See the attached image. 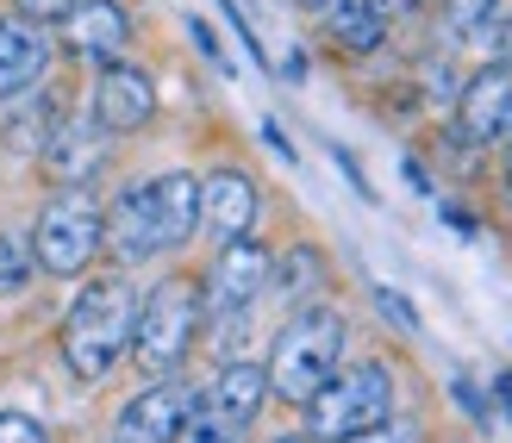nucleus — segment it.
<instances>
[{"instance_id": "22", "label": "nucleus", "mask_w": 512, "mask_h": 443, "mask_svg": "<svg viewBox=\"0 0 512 443\" xmlns=\"http://www.w3.org/2000/svg\"><path fill=\"white\" fill-rule=\"evenodd\" d=\"M338 443H419V431L406 425V419H381V425H369V431H350V437H338Z\"/></svg>"}, {"instance_id": "20", "label": "nucleus", "mask_w": 512, "mask_h": 443, "mask_svg": "<svg viewBox=\"0 0 512 443\" xmlns=\"http://www.w3.org/2000/svg\"><path fill=\"white\" fill-rule=\"evenodd\" d=\"M494 7L500 0H444V19H450V32H475V25H488L494 19Z\"/></svg>"}, {"instance_id": "19", "label": "nucleus", "mask_w": 512, "mask_h": 443, "mask_svg": "<svg viewBox=\"0 0 512 443\" xmlns=\"http://www.w3.org/2000/svg\"><path fill=\"white\" fill-rule=\"evenodd\" d=\"M175 443H244V431L238 425H225L219 412H207V406H188V419H182V431H175Z\"/></svg>"}, {"instance_id": "14", "label": "nucleus", "mask_w": 512, "mask_h": 443, "mask_svg": "<svg viewBox=\"0 0 512 443\" xmlns=\"http://www.w3.org/2000/svg\"><path fill=\"white\" fill-rule=\"evenodd\" d=\"M44 69H50V38H44V25L25 19V13L0 19V100L38 88Z\"/></svg>"}, {"instance_id": "11", "label": "nucleus", "mask_w": 512, "mask_h": 443, "mask_svg": "<svg viewBox=\"0 0 512 443\" xmlns=\"http://www.w3.org/2000/svg\"><path fill=\"white\" fill-rule=\"evenodd\" d=\"M57 25H63L69 50L88 57V63H119L125 44H132V13H125L119 0H75Z\"/></svg>"}, {"instance_id": "27", "label": "nucleus", "mask_w": 512, "mask_h": 443, "mask_svg": "<svg viewBox=\"0 0 512 443\" xmlns=\"http://www.w3.org/2000/svg\"><path fill=\"white\" fill-rule=\"evenodd\" d=\"M494 394H500V406H506V419H512V375H494Z\"/></svg>"}, {"instance_id": "23", "label": "nucleus", "mask_w": 512, "mask_h": 443, "mask_svg": "<svg viewBox=\"0 0 512 443\" xmlns=\"http://www.w3.org/2000/svg\"><path fill=\"white\" fill-rule=\"evenodd\" d=\"M0 443H50V431L25 412H0Z\"/></svg>"}, {"instance_id": "29", "label": "nucleus", "mask_w": 512, "mask_h": 443, "mask_svg": "<svg viewBox=\"0 0 512 443\" xmlns=\"http://www.w3.org/2000/svg\"><path fill=\"white\" fill-rule=\"evenodd\" d=\"M275 443H313V437H306V431H300V437H275Z\"/></svg>"}, {"instance_id": "17", "label": "nucleus", "mask_w": 512, "mask_h": 443, "mask_svg": "<svg viewBox=\"0 0 512 443\" xmlns=\"http://www.w3.org/2000/svg\"><path fill=\"white\" fill-rule=\"evenodd\" d=\"M319 281H325V256L313 244H294L269 263V294H281V300H306Z\"/></svg>"}, {"instance_id": "6", "label": "nucleus", "mask_w": 512, "mask_h": 443, "mask_svg": "<svg viewBox=\"0 0 512 443\" xmlns=\"http://www.w3.org/2000/svg\"><path fill=\"white\" fill-rule=\"evenodd\" d=\"M32 256L44 275H82L100 256V206L88 188H63L44 200V213L32 219Z\"/></svg>"}, {"instance_id": "28", "label": "nucleus", "mask_w": 512, "mask_h": 443, "mask_svg": "<svg viewBox=\"0 0 512 443\" xmlns=\"http://www.w3.org/2000/svg\"><path fill=\"white\" fill-rule=\"evenodd\" d=\"M381 13H413V7H425V0H375Z\"/></svg>"}, {"instance_id": "21", "label": "nucleus", "mask_w": 512, "mask_h": 443, "mask_svg": "<svg viewBox=\"0 0 512 443\" xmlns=\"http://www.w3.org/2000/svg\"><path fill=\"white\" fill-rule=\"evenodd\" d=\"M469 38H481L488 63H506V69H512V19H488V25H475Z\"/></svg>"}, {"instance_id": "26", "label": "nucleus", "mask_w": 512, "mask_h": 443, "mask_svg": "<svg viewBox=\"0 0 512 443\" xmlns=\"http://www.w3.org/2000/svg\"><path fill=\"white\" fill-rule=\"evenodd\" d=\"M263 144H269V150H275V156H294V150H288V138H281V125H275V119H269V125H263Z\"/></svg>"}, {"instance_id": "16", "label": "nucleus", "mask_w": 512, "mask_h": 443, "mask_svg": "<svg viewBox=\"0 0 512 443\" xmlns=\"http://www.w3.org/2000/svg\"><path fill=\"white\" fill-rule=\"evenodd\" d=\"M319 19H325L331 44L350 50V57H369V50H381V38H388V13H381L375 0H325Z\"/></svg>"}, {"instance_id": "1", "label": "nucleus", "mask_w": 512, "mask_h": 443, "mask_svg": "<svg viewBox=\"0 0 512 443\" xmlns=\"http://www.w3.org/2000/svg\"><path fill=\"white\" fill-rule=\"evenodd\" d=\"M194 225H200V175L169 169L113 194V206L100 213V250H113L132 269L163 250H182L194 238Z\"/></svg>"}, {"instance_id": "9", "label": "nucleus", "mask_w": 512, "mask_h": 443, "mask_svg": "<svg viewBox=\"0 0 512 443\" xmlns=\"http://www.w3.org/2000/svg\"><path fill=\"white\" fill-rule=\"evenodd\" d=\"M150 113H157V82L132 63H100V82H94V125L107 138L125 132H144Z\"/></svg>"}, {"instance_id": "2", "label": "nucleus", "mask_w": 512, "mask_h": 443, "mask_svg": "<svg viewBox=\"0 0 512 443\" xmlns=\"http://www.w3.org/2000/svg\"><path fill=\"white\" fill-rule=\"evenodd\" d=\"M132 325H138L132 281H88L63 319V362L75 369V381H88V387L107 381L113 362L132 350Z\"/></svg>"}, {"instance_id": "25", "label": "nucleus", "mask_w": 512, "mask_h": 443, "mask_svg": "<svg viewBox=\"0 0 512 443\" xmlns=\"http://www.w3.org/2000/svg\"><path fill=\"white\" fill-rule=\"evenodd\" d=\"M13 7H19L25 19H38V25H57V19L75 7V0H13Z\"/></svg>"}, {"instance_id": "18", "label": "nucleus", "mask_w": 512, "mask_h": 443, "mask_svg": "<svg viewBox=\"0 0 512 443\" xmlns=\"http://www.w3.org/2000/svg\"><path fill=\"white\" fill-rule=\"evenodd\" d=\"M38 256H32V231H0V294L32 288Z\"/></svg>"}, {"instance_id": "13", "label": "nucleus", "mask_w": 512, "mask_h": 443, "mask_svg": "<svg viewBox=\"0 0 512 443\" xmlns=\"http://www.w3.org/2000/svg\"><path fill=\"white\" fill-rule=\"evenodd\" d=\"M38 156H44V175L57 188H88L100 175V163H107V132L100 125H50Z\"/></svg>"}, {"instance_id": "30", "label": "nucleus", "mask_w": 512, "mask_h": 443, "mask_svg": "<svg viewBox=\"0 0 512 443\" xmlns=\"http://www.w3.org/2000/svg\"><path fill=\"white\" fill-rule=\"evenodd\" d=\"M506 138H512V132H506ZM506 175H512V156H506Z\"/></svg>"}, {"instance_id": "8", "label": "nucleus", "mask_w": 512, "mask_h": 443, "mask_svg": "<svg viewBox=\"0 0 512 443\" xmlns=\"http://www.w3.org/2000/svg\"><path fill=\"white\" fill-rule=\"evenodd\" d=\"M506 132H512V69L481 63L456 94V138L481 150V144H500Z\"/></svg>"}, {"instance_id": "5", "label": "nucleus", "mask_w": 512, "mask_h": 443, "mask_svg": "<svg viewBox=\"0 0 512 443\" xmlns=\"http://www.w3.org/2000/svg\"><path fill=\"white\" fill-rule=\"evenodd\" d=\"M394 412V375L381 362H356L338 369L313 400H306V437L313 443H338L350 431H369Z\"/></svg>"}, {"instance_id": "3", "label": "nucleus", "mask_w": 512, "mask_h": 443, "mask_svg": "<svg viewBox=\"0 0 512 443\" xmlns=\"http://www.w3.org/2000/svg\"><path fill=\"white\" fill-rule=\"evenodd\" d=\"M338 362H344V312L338 306H300L294 319L275 331V350L263 362V375H269L275 400L306 406L338 375Z\"/></svg>"}, {"instance_id": "12", "label": "nucleus", "mask_w": 512, "mask_h": 443, "mask_svg": "<svg viewBox=\"0 0 512 443\" xmlns=\"http://www.w3.org/2000/svg\"><path fill=\"white\" fill-rule=\"evenodd\" d=\"M250 225H256V181L244 169L200 175V231L232 244V238H250Z\"/></svg>"}, {"instance_id": "24", "label": "nucleus", "mask_w": 512, "mask_h": 443, "mask_svg": "<svg viewBox=\"0 0 512 443\" xmlns=\"http://www.w3.org/2000/svg\"><path fill=\"white\" fill-rule=\"evenodd\" d=\"M375 306H381V312H388V319H394L400 331H419V312H413V306H406V300H400L394 288H375Z\"/></svg>"}, {"instance_id": "7", "label": "nucleus", "mask_w": 512, "mask_h": 443, "mask_svg": "<svg viewBox=\"0 0 512 443\" xmlns=\"http://www.w3.org/2000/svg\"><path fill=\"white\" fill-rule=\"evenodd\" d=\"M263 294H269V250L256 244V238H232V244H219L207 281H200V306H207L219 325H238L244 312L263 300Z\"/></svg>"}, {"instance_id": "15", "label": "nucleus", "mask_w": 512, "mask_h": 443, "mask_svg": "<svg viewBox=\"0 0 512 443\" xmlns=\"http://www.w3.org/2000/svg\"><path fill=\"white\" fill-rule=\"evenodd\" d=\"M207 412H219L225 425H238V431H250L256 425V412H263V400H269V375L256 369V362H225V369L207 381V394H194Z\"/></svg>"}, {"instance_id": "4", "label": "nucleus", "mask_w": 512, "mask_h": 443, "mask_svg": "<svg viewBox=\"0 0 512 443\" xmlns=\"http://www.w3.org/2000/svg\"><path fill=\"white\" fill-rule=\"evenodd\" d=\"M207 319L200 306V281L194 275H169L138 300V325H132V356L144 375H175L194 350V331Z\"/></svg>"}, {"instance_id": "10", "label": "nucleus", "mask_w": 512, "mask_h": 443, "mask_svg": "<svg viewBox=\"0 0 512 443\" xmlns=\"http://www.w3.org/2000/svg\"><path fill=\"white\" fill-rule=\"evenodd\" d=\"M194 406V387L188 381H157L144 387L138 400H125V412L113 419V443H175V431H182Z\"/></svg>"}]
</instances>
